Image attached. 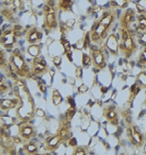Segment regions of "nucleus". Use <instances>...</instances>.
<instances>
[{"label": "nucleus", "mask_w": 146, "mask_h": 155, "mask_svg": "<svg viewBox=\"0 0 146 155\" xmlns=\"http://www.w3.org/2000/svg\"><path fill=\"white\" fill-rule=\"evenodd\" d=\"M141 91V87H139L137 83H135L134 85H133L131 87L130 89V93H129V98H128V103L131 104L133 101H134V99L136 98V96L138 94V92Z\"/></svg>", "instance_id": "5701e85b"}, {"label": "nucleus", "mask_w": 146, "mask_h": 155, "mask_svg": "<svg viewBox=\"0 0 146 155\" xmlns=\"http://www.w3.org/2000/svg\"><path fill=\"white\" fill-rule=\"evenodd\" d=\"M89 153L88 147L86 146H76L73 150V155H87Z\"/></svg>", "instance_id": "a878e982"}, {"label": "nucleus", "mask_w": 146, "mask_h": 155, "mask_svg": "<svg viewBox=\"0 0 146 155\" xmlns=\"http://www.w3.org/2000/svg\"><path fill=\"white\" fill-rule=\"evenodd\" d=\"M56 133L60 136L63 143H65V142H68V141L71 140L72 134H71V130H70V123L68 118L65 120H63L62 122L60 123L58 130Z\"/></svg>", "instance_id": "f8f14e48"}, {"label": "nucleus", "mask_w": 146, "mask_h": 155, "mask_svg": "<svg viewBox=\"0 0 146 155\" xmlns=\"http://www.w3.org/2000/svg\"><path fill=\"white\" fill-rule=\"evenodd\" d=\"M51 102L54 106H59L63 102V97L57 89H53L51 93Z\"/></svg>", "instance_id": "b1692460"}, {"label": "nucleus", "mask_w": 146, "mask_h": 155, "mask_svg": "<svg viewBox=\"0 0 146 155\" xmlns=\"http://www.w3.org/2000/svg\"><path fill=\"white\" fill-rule=\"evenodd\" d=\"M90 57L92 60V66L95 69L100 71L103 70L106 67V58L104 56V53L101 49H90Z\"/></svg>", "instance_id": "0eeeda50"}, {"label": "nucleus", "mask_w": 146, "mask_h": 155, "mask_svg": "<svg viewBox=\"0 0 146 155\" xmlns=\"http://www.w3.org/2000/svg\"><path fill=\"white\" fill-rule=\"evenodd\" d=\"M119 54L126 59L134 55L138 51V45L135 41L134 36L131 35L125 40H122V42L119 45Z\"/></svg>", "instance_id": "7ed1b4c3"}, {"label": "nucleus", "mask_w": 146, "mask_h": 155, "mask_svg": "<svg viewBox=\"0 0 146 155\" xmlns=\"http://www.w3.org/2000/svg\"><path fill=\"white\" fill-rule=\"evenodd\" d=\"M38 87H39V90H40V91H41L42 93H45L46 91V84L44 83V82H39L38 83Z\"/></svg>", "instance_id": "58836bf2"}, {"label": "nucleus", "mask_w": 146, "mask_h": 155, "mask_svg": "<svg viewBox=\"0 0 146 155\" xmlns=\"http://www.w3.org/2000/svg\"><path fill=\"white\" fill-rule=\"evenodd\" d=\"M65 51H69L70 47H69V43H68V42H65Z\"/></svg>", "instance_id": "79ce46f5"}, {"label": "nucleus", "mask_w": 146, "mask_h": 155, "mask_svg": "<svg viewBox=\"0 0 146 155\" xmlns=\"http://www.w3.org/2000/svg\"><path fill=\"white\" fill-rule=\"evenodd\" d=\"M1 15H2V17L6 18V20H8V21H12L13 20V10H11L10 8L2 9Z\"/></svg>", "instance_id": "bb28decb"}, {"label": "nucleus", "mask_w": 146, "mask_h": 155, "mask_svg": "<svg viewBox=\"0 0 146 155\" xmlns=\"http://www.w3.org/2000/svg\"><path fill=\"white\" fill-rule=\"evenodd\" d=\"M90 42H91V40H90V33L89 31L88 32H86L85 33V36L84 38V42H83V49L84 50H87L89 48V46H90Z\"/></svg>", "instance_id": "7c9ffc66"}, {"label": "nucleus", "mask_w": 146, "mask_h": 155, "mask_svg": "<svg viewBox=\"0 0 146 155\" xmlns=\"http://www.w3.org/2000/svg\"><path fill=\"white\" fill-rule=\"evenodd\" d=\"M143 104H144V105H146V99H145V101H144V102H143Z\"/></svg>", "instance_id": "c03bdc74"}, {"label": "nucleus", "mask_w": 146, "mask_h": 155, "mask_svg": "<svg viewBox=\"0 0 146 155\" xmlns=\"http://www.w3.org/2000/svg\"><path fill=\"white\" fill-rule=\"evenodd\" d=\"M20 100L18 98H4L0 102V109L2 111H8L13 110L19 106Z\"/></svg>", "instance_id": "dca6fc26"}, {"label": "nucleus", "mask_w": 146, "mask_h": 155, "mask_svg": "<svg viewBox=\"0 0 146 155\" xmlns=\"http://www.w3.org/2000/svg\"><path fill=\"white\" fill-rule=\"evenodd\" d=\"M61 144H63V142L61 138H60V136L57 133L53 134V135L49 136L46 140V150L54 152L55 150H58V147Z\"/></svg>", "instance_id": "2eb2a0df"}, {"label": "nucleus", "mask_w": 146, "mask_h": 155, "mask_svg": "<svg viewBox=\"0 0 146 155\" xmlns=\"http://www.w3.org/2000/svg\"><path fill=\"white\" fill-rule=\"evenodd\" d=\"M136 83L142 89H146V71H141L138 73L136 78Z\"/></svg>", "instance_id": "393cba45"}, {"label": "nucleus", "mask_w": 146, "mask_h": 155, "mask_svg": "<svg viewBox=\"0 0 146 155\" xmlns=\"http://www.w3.org/2000/svg\"><path fill=\"white\" fill-rule=\"evenodd\" d=\"M27 52L33 58L40 56V53H41V46L39 44H31L28 47Z\"/></svg>", "instance_id": "aec40b11"}, {"label": "nucleus", "mask_w": 146, "mask_h": 155, "mask_svg": "<svg viewBox=\"0 0 146 155\" xmlns=\"http://www.w3.org/2000/svg\"><path fill=\"white\" fill-rule=\"evenodd\" d=\"M72 3V0H59L57 3V8L62 12H70Z\"/></svg>", "instance_id": "412c9836"}, {"label": "nucleus", "mask_w": 146, "mask_h": 155, "mask_svg": "<svg viewBox=\"0 0 146 155\" xmlns=\"http://www.w3.org/2000/svg\"><path fill=\"white\" fill-rule=\"evenodd\" d=\"M126 134H127V137L133 146H135L137 147H143L145 141L144 135L137 126L129 125L127 127V130H126Z\"/></svg>", "instance_id": "20e7f679"}, {"label": "nucleus", "mask_w": 146, "mask_h": 155, "mask_svg": "<svg viewBox=\"0 0 146 155\" xmlns=\"http://www.w3.org/2000/svg\"><path fill=\"white\" fill-rule=\"evenodd\" d=\"M22 150L28 155H35L38 153V147L36 144L34 143H31V142H26L24 143L23 145V147H22Z\"/></svg>", "instance_id": "a211bd4d"}, {"label": "nucleus", "mask_w": 146, "mask_h": 155, "mask_svg": "<svg viewBox=\"0 0 146 155\" xmlns=\"http://www.w3.org/2000/svg\"><path fill=\"white\" fill-rule=\"evenodd\" d=\"M75 76L78 79H81L83 76V67H77L75 69Z\"/></svg>", "instance_id": "c9c22d12"}, {"label": "nucleus", "mask_w": 146, "mask_h": 155, "mask_svg": "<svg viewBox=\"0 0 146 155\" xmlns=\"http://www.w3.org/2000/svg\"><path fill=\"white\" fill-rule=\"evenodd\" d=\"M137 26L139 31L142 32L146 31V12H141L136 17Z\"/></svg>", "instance_id": "6ab92c4d"}, {"label": "nucleus", "mask_w": 146, "mask_h": 155, "mask_svg": "<svg viewBox=\"0 0 146 155\" xmlns=\"http://www.w3.org/2000/svg\"><path fill=\"white\" fill-rule=\"evenodd\" d=\"M98 21L100 24H102L104 28H106L110 31L117 21V12L113 9L105 10L102 13L101 17L98 19Z\"/></svg>", "instance_id": "6e6552de"}, {"label": "nucleus", "mask_w": 146, "mask_h": 155, "mask_svg": "<svg viewBox=\"0 0 146 155\" xmlns=\"http://www.w3.org/2000/svg\"><path fill=\"white\" fill-rule=\"evenodd\" d=\"M11 5L13 6L14 10H18V11H22L24 10V3L23 0H12Z\"/></svg>", "instance_id": "c756f323"}, {"label": "nucleus", "mask_w": 146, "mask_h": 155, "mask_svg": "<svg viewBox=\"0 0 146 155\" xmlns=\"http://www.w3.org/2000/svg\"><path fill=\"white\" fill-rule=\"evenodd\" d=\"M49 65L42 56L32 58L30 62V71L33 75L42 76L49 71Z\"/></svg>", "instance_id": "423d86ee"}, {"label": "nucleus", "mask_w": 146, "mask_h": 155, "mask_svg": "<svg viewBox=\"0 0 146 155\" xmlns=\"http://www.w3.org/2000/svg\"><path fill=\"white\" fill-rule=\"evenodd\" d=\"M44 26L49 31L56 30L58 27L56 13H45L44 15Z\"/></svg>", "instance_id": "f3484780"}, {"label": "nucleus", "mask_w": 146, "mask_h": 155, "mask_svg": "<svg viewBox=\"0 0 146 155\" xmlns=\"http://www.w3.org/2000/svg\"><path fill=\"white\" fill-rule=\"evenodd\" d=\"M136 19V12L132 8H127L122 13L119 20V29H130L132 23Z\"/></svg>", "instance_id": "9b49d317"}, {"label": "nucleus", "mask_w": 146, "mask_h": 155, "mask_svg": "<svg viewBox=\"0 0 146 155\" xmlns=\"http://www.w3.org/2000/svg\"><path fill=\"white\" fill-rule=\"evenodd\" d=\"M110 4L112 8L127 9L130 4V1L129 0H110Z\"/></svg>", "instance_id": "4be33fe9"}, {"label": "nucleus", "mask_w": 146, "mask_h": 155, "mask_svg": "<svg viewBox=\"0 0 146 155\" xmlns=\"http://www.w3.org/2000/svg\"><path fill=\"white\" fill-rule=\"evenodd\" d=\"M103 116L112 126H118L119 115L115 105H106L103 109Z\"/></svg>", "instance_id": "1a4fd4ad"}, {"label": "nucleus", "mask_w": 146, "mask_h": 155, "mask_svg": "<svg viewBox=\"0 0 146 155\" xmlns=\"http://www.w3.org/2000/svg\"><path fill=\"white\" fill-rule=\"evenodd\" d=\"M42 39V32L39 31L37 27H31L26 33V41L30 45L38 44Z\"/></svg>", "instance_id": "4468645a"}, {"label": "nucleus", "mask_w": 146, "mask_h": 155, "mask_svg": "<svg viewBox=\"0 0 146 155\" xmlns=\"http://www.w3.org/2000/svg\"><path fill=\"white\" fill-rule=\"evenodd\" d=\"M5 65L7 66V58L5 57V52L2 49L0 51V67H1V69H4Z\"/></svg>", "instance_id": "2f4dec72"}, {"label": "nucleus", "mask_w": 146, "mask_h": 155, "mask_svg": "<svg viewBox=\"0 0 146 155\" xmlns=\"http://www.w3.org/2000/svg\"><path fill=\"white\" fill-rule=\"evenodd\" d=\"M10 90V87L7 86V84H5L3 82V79H1V82H0V93L4 94L5 92H7Z\"/></svg>", "instance_id": "72a5a7b5"}, {"label": "nucleus", "mask_w": 146, "mask_h": 155, "mask_svg": "<svg viewBox=\"0 0 146 155\" xmlns=\"http://www.w3.org/2000/svg\"><path fill=\"white\" fill-rule=\"evenodd\" d=\"M53 64L55 65V67L57 69H60L61 68V64H62V57L61 56H55L53 57Z\"/></svg>", "instance_id": "473e14b6"}, {"label": "nucleus", "mask_w": 146, "mask_h": 155, "mask_svg": "<svg viewBox=\"0 0 146 155\" xmlns=\"http://www.w3.org/2000/svg\"><path fill=\"white\" fill-rule=\"evenodd\" d=\"M12 142H13V144H14L15 146H16V145H21L22 143H24V142H23V140H22V138L20 137V136H15V137H13V138H12Z\"/></svg>", "instance_id": "4c0bfd02"}, {"label": "nucleus", "mask_w": 146, "mask_h": 155, "mask_svg": "<svg viewBox=\"0 0 146 155\" xmlns=\"http://www.w3.org/2000/svg\"><path fill=\"white\" fill-rule=\"evenodd\" d=\"M35 113H36V115L38 116V117H44L45 116V111L43 110H41V109H36V110H35Z\"/></svg>", "instance_id": "a19ab883"}, {"label": "nucleus", "mask_w": 146, "mask_h": 155, "mask_svg": "<svg viewBox=\"0 0 146 155\" xmlns=\"http://www.w3.org/2000/svg\"><path fill=\"white\" fill-rule=\"evenodd\" d=\"M17 35L13 29H7L2 31L0 42L4 49H11L16 44Z\"/></svg>", "instance_id": "9d476101"}, {"label": "nucleus", "mask_w": 146, "mask_h": 155, "mask_svg": "<svg viewBox=\"0 0 146 155\" xmlns=\"http://www.w3.org/2000/svg\"><path fill=\"white\" fill-rule=\"evenodd\" d=\"M143 151H144V153L146 154V144L143 145Z\"/></svg>", "instance_id": "37998d69"}, {"label": "nucleus", "mask_w": 146, "mask_h": 155, "mask_svg": "<svg viewBox=\"0 0 146 155\" xmlns=\"http://www.w3.org/2000/svg\"><path fill=\"white\" fill-rule=\"evenodd\" d=\"M90 65H92V60L90 55H88L87 53H83L82 55V66L83 68L88 69Z\"/></svg>", "instance_id": "cd10ccee"}, {"label": "nucleus", "mask_w": 146, "mask_h": 155, "mask_svg": "<svg viewBox=\"0 0 146 155\" xmlns=\"http://www.w3.org/2000/svg\"><path fill=\"white\" fill-rule=\"evenodd\" d=\"M89 33H90L91 42L94 45L102 46L103 43L105 42V40L107 39L109 35V31L106 28H104L102 24H100L97 20V21H95V23L93 24Z\"/></svg>", "instance_id": "f03ea898"}, {"label": "nucleus", "mask_w": 146, "mask_h": 155, "mask_svg": "<svg viewBox=\"0 0 146 155\" xmlns=\"http://www.w3.org/2000/svg\"><path fill=\"white\" fill-rule=\"evenodd\" d=\"M138 41L141 42V44H143V45L146 44V31L141 33V35L139 36V38H138Z\"/></svg>", "instance_id": "ea45409f"}, {"label": "nucleus", "mask_w": 146, "mask_h": 155, "mask_svg": "<svg viewBox=\"0 0 146 155\" xmlns=\"http://www.w3.org/2000/svg\"><path fill=\"white\" fill-rule=\"evenodd\" d=\"M88 91V87L84 85V84H82L81 86H80L78 87V93L79 94H83V93H85L86 91Z\"/></svg>", "instance_id": "e433bc0d"}, {"label": "nucleus", "mask_w": 146, "mask_h": 155, "mask_svg": "<svg viewBox=\"0 0 146 155\" xmlns=\"http://www.w3.org/2000/svg\"><path fill=\"white\" fill-rule=\"evenodd\" d=\"M18 134L22 138L23 142H29L37 135V130L35 126L30 122H22L18 127Z\"/></svg>", "instance_id": "39448f33"}, {"label": "nucleus", "mask_w": 146, "mask_h": 155, "mask_svg": "<svg viewBox=\"0 0 146 155\" xmlns=\"http://www.w3.org/2000/svg\"><path fill=\"white\" fill-rule=\"evenodd\" d=\"M46 1H48V0H46Z\"/></svg>", "instance_id": "a18cd8bd"}, {"label": "nucleus", "mask_w": 146, "mask_h": 155, "mask_svg": "<svg viewBox=\"0 0 146 155\" xmlns=\"http://www.w3.org/2000/svg\"><path fill=\"white\" fill-rule=\"evenodd\" d=\"M8 67L10 69V72L12 77L16 78L17 76L22 78L31 77V71L28 63L26 62L25 57L19 51H14L11 53L9 57Z\"/></svg>", "instance_id": "f257e3e1"}, {"label": "nucleus", "mask_w": 146, "mask_h": 155, "mask_svg": "<svg viewBox=\"0 0 146 155\" xmlns=\"http://www.w3.org/2000/svg\"><path fill=\"white\" fill-rule=\"evenodd\" d=\"M75 111H76V110L73 107H69V109L68 110V111H66V118H68V120H70L73 117V115L75 114Z\"/></svg>", "instance_id": "f704fd0d"}, {"label": "nucleus", "mask_w": 146, "mask_h": 155, "mask_svg": "<svg viewBox=\"0 0 146 155\" xmlns=\"http://www.w3.org/2000/svg\"><path fill=\"white\" fill-rule=\"evenodd\" d=\"M138 62L141 66L144 67V68L146 67V46L143 47L142 51L139 53V55L138 57Z\"/></svg>", "instance_id": "c85d7f7f"}, {"label": "nucleus", "mask_w": 146, "mask_h": 155, "mask_svg": "<svg viewBox=\"0 0 146 155\" xmlns=\"http://www.w3.org/2000/svg\"><path fill=\"white\" fill-rule=\"evenodd\" d=\"M119 39L115 33H111L108 35L107 39L105 40V48L108 50L113 56H118L119 51Z\"/></svg>", "instance_id": "ddd939ff"}]
</instances>
